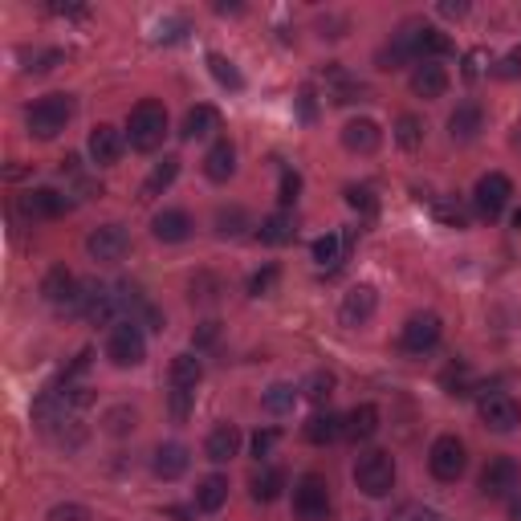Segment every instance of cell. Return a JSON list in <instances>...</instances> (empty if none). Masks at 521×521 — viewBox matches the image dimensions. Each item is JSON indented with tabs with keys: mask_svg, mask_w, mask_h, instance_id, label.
Segmentation results:
<instances>
[{
	"mask_svg": "<svg viewBox=\"0 0 521 521\" xmlns=\"http://www.w3.org/2000/svg\"><path fill=\"white\" fill-rule=\"evenodd\" d=\"M354 485L367 497H387L391 485H395V460L391 452H362L359 465H354Z\"/></svg>",
	"mask_w": 521,
	"mask_h": 521,
	"instance_id": "3957f363",
	"label": "cell"
},
{
	"mask_svg": "<svg viewBox=\"0 0 521 521\" xmlns=\"http://www.w3.org/2000/svg\"><path fill=\"white\" fill-rule=\"evenodd\" d=\"M326 82H330V98H334L338 107H346V102H359L362 94H367V86L362 82H354L346 70H338V65H330L326 70Z\"/></svg>",
	"mask_w": 521,
	"mask_h": 521,
	"instance_id": "4316f807",
	"label": "cell"
},
{
	"mask_svg": "<svg viewBox=\"0 0 521 521\" xmlns=\"http://www.w3.org/2000/svg\"><path fill=\"white\" fill-rule=\"evenodd\" d=\"M176 176H179V160H176V155L160 160V163H155V171L147 176V184H143V200H155L160 192H168V187L176 184Z\"/></svg>",
	"mask_w": 521,
	"mask_h": 521,
	"instance_id": "f546056e",
	"label": "cell"
},
{
	"mask_svg": "<svg viewBox=\"0 0 521 521\" xmlns=\"http://www.w3.org/2000/svg\"><path fill=\"white\" fill-rule=\"evenodd\" d=\"M240 229H245V213H240V208H221V213H216V232H221V237H237Z\"/></svg>",
	"mask_w": 521,
	"mask_h": 521,
	"instance_id": "f35d334b",
	"label": "cell"
},
{
	"mask_svg": "<svg viewBox=\"0 0 521 521\" xmlns=\"http://www.w3.org/2000/svg\"><path fill=\"white\" fill-rule=\"evenodd\" d=\"M468 456H465V444L456 440V436H440V440L432 444V452H428V468H432L436 481H456L460 473H465Z\"/></svg>",
	"mask_w": 521,
	"mask_h": 521,
	"instance_id": "52a82bcc",
	"label": "cell"
},
{
	"mask_svg": "<svg viewBox=\"0 0 521 521\" xmlns=\"http://www.w3.org/2000/svg\"><path fill=\"white\" fill-rule=\"evenodd\" d=\"M481 57H485L481 49H473V54L465 57V78H477V74H481Z\"/></svg>",
	"mask_w": 521,
	"mask_h": 521,
	"instance_id": "816d5d0a",
	"label": "cell"
},
{
	"mask_svg": "<svg viewBox=\"0 0 521 521\" xmlns=\"http://www.w3.org/2000/svg\"><path fill=\"white\" fill-rule=\"evenodd\" d=\"M293 404H298V387H293V383H274V387L265 391V412L285 415V412H293Z\"/></svg>",
	"mask_w": 521,
	"mask_h": 521,
	"instance_id": "836d02e7",
	"label": "cell"
},
{
	"mask_svg": "<svg viewBox=\"0 0 521 521\" xmlns=\"http://www.w3.org/2000/svg\"><path fill=\"white\" fill-rule=\"evenodd\" d=\"M436 216H440L444 224H452V229H465V224H468L465 208H460V204H452V200H440V204H436Z\"/></svg>",
	"mask_w": 521,
	"mask_h": 521,
	"instance_id": "b9f144b4",
	"label": "cell"
},
{
	"mask_svg": "<svg viewBox=\"0 0 521 521\" xmlns=\"http://www.w3.org/2000/svg\"><path fill=\"white\" fill-rule=\"evenodd\" d=\"M509 521H521V497H517V501L509 505Z\"/></svg>",
	"mask_w": 521,
	"mask_h": 521,
	"instance_id": "11a10c76",
	"label": "cell"
},
{
	"mask_svg": "<svg viewBox=\"0 0 521 521\" xmlns=\"http://www.w3.org/2000/svg\"><path fill=\"white\" fill-rule=\"evenodd\" d=\"M375 306H379V298H375L371 285H354V290H346L338 318H343V326H362L375 314Z\"/></svg>",
	"mask_w": 521,
	"mask_h": 521,
	"instance_id": "4fadbf2b",
	"label": "cell"
},
{
	"mask_svg": "<svg viewBox=\"0 0 521 521\" xmlns=\"http://www.w3.org/2000/svg\"><path fill=\"white\" fill-rule=\"evenodd\" d=\"M301 118H314V94H309V90L301 94Z\"/></svg>",
	"mask_w": 521,
	"mask_h": 521,
	"instance_id": "db71d44e",
	"label": "cell"
},
{
	"mask_svg": "<svg viewBox=\"0 0 521 521\" xmlns=\"http://www.w3.org/2000/svg\"><path fill=\"white\" fill-rule=\"evenodd\" d=\"M208 70H213V78L221 82V86H229V90H240V86H245L240 70H237V65H232L224 54H208Z\"/></svg>",
	"mask_w": 521,
	"mask_h": 521,
	"instance_id": "d590c367",
	"label": "cell"
},
{
	"mask_svg": "<svg viewBox=\"0 0 521 521\" xmlns=\"http://www.w3.org/2000/svg\"><path fill=\"white\" fill-rule=\"evenodd\" d=\"M151 232H155V240H163V245H179V240L192 237V221H187V213H179V208H168V213H160L151 221Z\"/></svg>",
	"mask_w": 521,
	"mask_h": 521,
	"instance_id": "ac0fdd59",
	"label": "cell"
},
{
	"mask_svg": "<svg viewBox=\"0 0 521 521\" xmlns=\"http://www.w3.org/2000/svg\"><path fill=\"white\" fill-rule=\"evenodd\" d=\"M493 74H497V78H521V54H509V57H501Z\"/></svg>",
	"mask_w": 521,
	"mask_h": 521,
	"instance_id": "c3c4849f",
	"label": "cell"
},
{
	"mask_svg": "<svg viewBox=\"0 0 521 521\" xmlns=\"http://www.w3.org/2000/svg\"><path fill=\"white\" fill-rule=\"evenodd\" d=\"M343 143H346V151H354V155H371V151H379L383 131L371 123V118H354V123L343 126Z\"/></svg>",
	"mask_w": 521,
	"mask_h": 521,
	"instance_id": "2e32d148",
	"label": "cell"
},
{
	"mask_svg": "<svg viewBox=\"0 0 521 521\" xmlns=\"http://www.w3.org/2000/svg\"><path fill=\"white\" fill-rule=\"evenodd\" d=\"M187 412H192V391L176 387L171 391V415H176V420H187Z\"/></svg>",
	"mask_w": 521,
	"mask_h": 521,
	"instance_id": "7dc6e473",
	"label": "cell"
},
{
	"mask_svg": "<svg viewBox=\"0 0 521 521\" xmlns=\"http://www.w3.org/2000/svg\"><path fill=\"white\" fill-rule=\"evenodd\" d=\"M126 248H131V232H126L123 224H102V229H94L86 237V253L94 256V261H102V265L123 261Z\"/></svg>",
	"mask_w": 521,
	"mask_h": 521,
	"instance_id": "8992f818",
	"label": "cell"
},
{
	"mask_svg": "<svg viewBox=\"0 0 521 521\" xmlns=\"http://www.w3.org/2000/svg\"><path fill=\"white\" fill-rule=\"evenodd\" d=\"M517 481H521L517 460L497 456V460H489L485 473H481V493H485V497H505V493L517 489Z\"/></svg>",
	"mask_w": 521,
	"mask_h": 521,
	"instance_id": "9c48e42d",
	"label": "cell"
},
{
	"mask_svg": "<svg viewBox=\"0 0 521 521\" xmlns=\"http://www.w3.org/2000/svg\"><path fill=\"white\" fill-rule=\"evenodd\" d=\"M293 513H298L301 521H326L330 489H326V481H322L318 473H306V477L298 481V489H293Z\"/></svg>",
	"mask_w": 521,
	"mask_h": 521,
	"instance_id": "277c9868",
	"label": "cell"
},
{
	"mask_svg": "<svg viewBox=\"0 0 521 521\" xmlns=\"http://www.w3.org/2000/svg\"><path fill=\"white\" fill-rule=\"evenodd\" d=\"M49 521H90V509L86 505H54Z\"/></svg>",
	"mask_w": 521,
	"mask_h": 521,
	"instance_id": "7bdbcfd3",
	"label": "cell"
},
{
	"mask_svg": "<svg viewBox=\"0 0 521 521\" xmlns=\"http://www.w3.org/2000/svg\"><path fill=\"white\" fill-rule=\"evenodd\" d=\"M200 379H204V367L195 354H176V359H171V383H176V387L192 391Z\"/></svg>",
	"mask_w": 521,
	"mask_h": 521,
	"instance_id": "1f68e13d",
	"label": "cell"
},
{
	"mask_svg": "<svg viewBox=\"0 0 521 521\" xmlns=\"http://www.w3.org/2000/svg\"><path fill=\"white\" fill-rule=\"evenodd\" d=\"M163 135H168V110L160 107V102H139V107L131 110V123H126V139H131L135 151H155L163 143Z\"/></svg>",
	"mask_w": 521,
	"mask_h": 521,
	"instance_id": "7a4b0ae2",
	"label": "cell"
},
{
	"mask_svg": "<svg viewBox=\"0 0 521 521\" xmlns=\"http://www.w3.org/2000/svg\"><path fill=\"white\" fill-rule=\"evenodd\" d=\"M216 338H221V322H213V318L200 322V326L192 330V343H195V346H213Z\"/></svg>",
	"mask_w": 521,
	"mask_h": 521,
	"instance_id": "ee69618b",
	"label": "cell"
},
{
	"mask_svg": "<svg viewBox=\"0 0 521 521\" xmlns=\"http://www.w3.org/2000/svg\"><path fill=\"white\" fill-rule=\"evenodd\" d=\"M391 521H448L440 509H432V505H420V501H407L399 505L395 513H391Z\"/></svg>",
	"mask_w": 521,
	"mask_h": 521,
	"instance_id": "74e56055",
	"label": "cell"
},
{
	"mask_svg": "<svg viewBox=\"0 0 521 521\" xmlns=\"http://www.w3.org/2000/svg\"><path fill=\"white\" fill-rule=\"evenodd\" d=\"M41 293H45V301H54V306H62V309H65V306L74 301V293H78V285H74L70 269H65V265H54L49 274H45Z\"/></svg>",
	"mask_w": 521,
	"mask_h": 521,
	"instance_id": "44dd1931",
	"label": "cell"
},
{
	"mask_svg": "<svg viewBox=\"0 0 521 521\" xmlns=\"http://www.w3.org/2000/svg\"><path fill=\"white\" fill-rule=\"evenodd\" d=\"M346 204L359 208V213H375V195L367 187H346Z\"/></svg>",
	"mask_w": 521,
	"mask_h": 521,
	"instance_id": "f6af8a7d",
	"label": "cell"
},
{
	"mask_svg": "<svg viewBox=\"0 0 521 521\" xmlns=\"http://www.w3.org/2000/svg\"><path fill=\"white\" fill-rule=\"evenodd\" d=\"M301 395H306L309 404H326V399L334 395V375H330V371H314L306 383H301Z\"/></svg>",
	"mask_w": 521,
	"mask_h": 521,
	"instance_id": "e575fe53",
	"label": "cell"
},
{
	"mask_svg": "<svg viewBox=\"0 0 521 521\" xmlns=\"http://www.w3.org/2000/svg\"><path fill=\"white\" fill-rule=\"evenodd\" d=\"M70 118H74L70 94H45V98H37L33 107H29L25 123H29V135H37V139H54V135L65 131Z\"/></svg>",
	"mask_w": 521,
	"mask_h": 521,
	"instance_id": "6da1fadb",
	"label": "cell"
},
{
	"mask_svg": "<svg viewBox=\"0 0 521 521\" xmlns=\"http://www.w3.org/2000/svg\"><path fill=\"white\" fill-rule=\"evenodd\" d=\"M298 192H301V176H298V171H285V176H282V195H277V200L290 208V204L298 200Z\"/></svg>",
	"mask_w": 521,
	"mask_h": 521,
	"instance_id": "bcb514c9",
	"label": "cell"
},
{
	"mask_svg": "<svg viewBox=\"0 0 521 521\" xmlns=\"http://www.w3.org/2000/svg\"><path fill=\"white\" fill-rule=\"evenodd\" d=\"M440 13H444V17H465V13H468V4H465V0H444V4H440Z\"/></svg>",
	"mask_w": 521,
	"mask_h": 521,
	"instance_id": "f5cc1de1",
	"label": "cell"
},
{
	"mask_svg": "<svg viewBox=\"0 0 521 521\" xmlns=\"http://www.w3.org/2000/svg\"><path fill=\"white\" fill-rule=\"evenodd\" d=\"M395 143H399L404 151H415V147H420V143H424V126H420V118H415V115H404V118H399V123H395Z\"/></svg>",
	"mask_w": 521,
	"mask_h": 521,
	"instance_id": "8d00e7d4",
	"label": "cell"
},
{
	"mask_svg": "<svg viewBox=\"0 0 521 521\" xmlns=\"http://www.w3.org/2000/svg\"><path fill=\"white\" fill-rule=\"evenodd\" d=\"M107 354L115 367H139V362L147 359V338H143V330L135 326V322H118V326L110 330Z\"/></svg>",
	"mask_w": 521,
	"mask_h": 521,
	"instance_id": "5b68a950",
	"label": "cell"
},
{
	"mask_svg": "<svg viewBox=\"0 0 521 521\" xmlns=\"http://www.w3.org/2000/svg\"><path fill=\"white\" fill-rule=\"evenodd\" d=\"M187 465H192V456H187V448L184 444H160V448H155V460H151V473H155V477L160 481H179L187 473Z\"/></svg>",
	"mask_w": 521,
	"mask_h": 521,
	"instance_id": "5bb4252c",
	"label": "cell"
},
{
	"mask_svg": "<svg viewBox=\"0 0 521 521\" xmlns=\"http://www.w3.org/2000/svg\"><path fill=\"white\" fill-rule=\"evenodd\" d=\"M282 489H285V473L282 468H265V473H256L253 477V501L269 505V501L282 497Z\"/></svg>",
	"mask_w": 521,
	"mask_h": 521,
	"instance_id": "4dcf8cb0",
	"label": "cell"
},
{
	"mask_svg": "<svg viewBox=\"0 0 521 521\" xmlns=\"http://www.w3.org/2000/svg\"><path fill=\"white\" fill-rule=\"evenodd\" d=\"M481 126H485V110H481L477 102H460V107L452 110V118H448V135H452L456 143L477 139Z\"/></svg>",
	"mask_w": 521,
	"mask_h": 521,
	"instance_id": "e0dca14e",
	"label": "cell"
},
{
	"mask_svg": "<svg viewBox=\"0 0 521 521\" xmlns=\"http://www.w3.org/2000/svg\"><path fill=\"white\" fill-rule=\"evenodd\" d=\"M131 428H135V412H131V407H110V412H107V432L126 436Z\"/></svg>",
	"mask_w": 521,
	"mask_h": 521,
	"instance_id": "ab89813d",
	"label": "cell"
},
{
	"mask_svg": "<svg viewBox=\"0 0 521 521\" xmlns=\"http://www.w3.org/2000/svg\"><path fill=\"white\" fill-rule=\"evenodd\" d=\"M232 171H237V147H232L229 139H221L208 155H204V176L224 184V179H232Z\"/></svg>",
	"mask_w": 521,
	"mask_h": 521,
	"instance_id": "ffe728a7",
	"label": "cell"
},
{
	"mask_svg": "<svg viewBox=\"0 0 521 521\" xmlns=\"http://www.w3.org/2000/svg\"><path fill=\"white\" fill-rule=\"evenodd\" d=\"M274 285H277V269L265 265L261 274H253V282H248V293H253V298H265V293H274Z\"/></svg>",
	"mask_w": 521,
	"mask_h": 521,
	"instance_id": "60d3db41",
	"label": "cell"
},
{
	"mask_svg": "<svg viewBox=\"0 0 521 521\" xmlns=\"http://www.w3.org/2000/svg\"><path fill=\"white\" fill-rule=\"evenodd\" d=\"M184 37V21H168V25H160V41H179Z\"/></svg>",
	"mask_w": 521,
	"mask_h": 521,
	"instance_id": "f907efd6",
	"label": "cell"
},
{
	"mask_svg": "<svg viewBox=\"0 0 521 521\" xmlns=\"http://www.w3.org/2000/svg\"><path fill=\"white\" fill-rule=\"evenodd\" d=\"M513 229H521V208H517V213H513Z\"/></svg>",
	"mask_w": 521,
	"mask_h": 521,
	"instance_id": "9f6ffc18",
	"label": "cell"
},
{
	"mask_svg": "<svg viewBox=\"0 0 521 521\" xmlns=\"http://www.w3.org/2000/svg\"><path fill=\"white\" fill-rule=\"evenodd\" d=\"M509 195H513L509 176H501V171H489V176L477 179V213L489 216V221H497V216L505 213Z\"/></svg>",
	"mask_w": 521,
	"mask_h": 521,
	"instance_id": "ba28073f",
	"label": "cell"
},
{
	"mask_svg": "<svg viewBox=\"0 0 521 521\" xmlns=\"http://www.w3.org/2000/svg\"><path fill=\"white\" fill-rule=\"evenodd\" d=\"M375 432H379V407H375V404H359L351 415H346V436H351L354 444L371 440Z\"/></svg>",
	"mask_w": 521,
	"mask_h": 521,
	"instance_id": "603a6c76",
	"label": "cell"
},
{
	"mask_svg": "<svg viewBox=\"0 0 521 521\" xmlns=\"http://www.w3.org/2000/svg\"><path fill=\"white\" fill-rule=\"evenodd\" d=\"M452 49V41L440 33V29H428V25H415V54L424 57H440V54H448Z\"/></svg>",
	"mask_w": 521,
	"mask_h": 521,
	"instance_id": "d6a6232c",
	"label": "cell"
},
{
	"mask_svg": "<svg viewBox=\"0 0 521 521\" xmlns=\"http://www.w3.org/2000/svg\"><path fill=\"white\" fill-rule=\"evenodd\" d=\"M338 436H346V420H338L334 412H318L306 420V440L309 444H334Z\"/></svg>",
	"mask_w": 521,
	"mask_h": 521,
	"instance_id": "7402d4cb",
	"label": "cell"
},
{
	"mask_svg": "<svg viewBox=\"0 0 521 521\" xmlns=\"http://www.w3.org/2000/svg\"><path fill=\"white\" fill-rule=\"evenodd\" d=\"M436 343H440V318H436V314H415V318H407L404 351L424 354V351H432Z\"/></svg>",
	"mask_w": 521,
	"mask_h": 521,
	"instance_id": "30bf717a",
	"label": "cell"
},
{
	"mask_svg": "<svg viewBox=\"0 0 521 521\" xmlns=\"http://www.w3.org/2000/svg\"><path fill=\"white\" fill-rule=\"evenodd\" d=\"M351 240L354 237H338V232L318 237V240H314V261H318L322 269H338V265H343V256H346V248H351Z\"/></svg>",
	"mask_w": 521,
	"mask_h": 521,
	"instance_id": "484cf974",
	"label": "cell"
},
{
	"mask_svg": "<svg viewBox=\"0 0 521 521\" xmlns=\"http://www.w3.org/2000/svg\"><path fill=\"white\" fill-rule=\"evenodd\" d=\"M221 131V115H216V107H192L184 115V126H179V135L184 139H204V135Z\"/></svg>",
	"mask_w": 521,
	"mask_h": 521,
	"instance_id": "d4e9b609",
	"label": "cell"
},
{
	"mask_svg": "<svg viewBox=\"0 0 521 521\" xmlns=\"http://www.w3.org/2000/svg\"><path fill=\"white\" fill-rule=\"evenodd\" d=\"M21 208H25L29 221H54V216H62L70 208V200L62 192H54V187H37V192L21 195Z\"/></svg>",
	"mask_w": 521,
	"mask_h": 521,
	"instance_id": "7c38bea8",
	"label": "cell"
},
{
	"mask_svg": "<svg viewBox=\"0 0 521 521\" xmlns=\"http://www.w3.org/2000/svg\"><path fill=\"white\" fill-rule=\"evenodd\" d=\"M240 448V432L232 424H221L213 428V436H208V444H204V452H208V460H216V465H224V460H232Z\"/></svg>",
	"mask_w": 521,
	"mask_h": 521,
	"instance_id": "cb8c5ba5",
	"label": "cell"
},
{
	"mask_svg": "<svg viewBox=\"0 0 521 521\" xmlns=\"http://www.w3.org/2000/svg\"><path fill=\"white\" fill-rule=\"evenodd\" d=\"M224 501H229V481H224L221 473H213V477H204L200 485H195V505H200L204 513H216Z\"/></svg>",
	"mask_w": 521,
	"mask_h": 521,
	"instance_id": "83f0119b",
	"label": "cell"
},
{
	"mask_svg": "<svg viewBox=\"0 0 521 521\" xmlns=\"http://www.w3.org/2000/svg\"><path fill=\"white\" fill-rule=\"evenodd\" d=\"M481 420H485V428H493V432H513V428L521 424V407L513 404L509 395H485L481 399Z\"/></svg>",
	"mask_w": 521,
	"mask_h": 521,
	"instance_id": "8fae6325",
	"label": "cell"
},
{
	"mask_svg": "<svg viewBox=\"0 0 521 521\" xmlns=\"http://www.w3.org/2000/svg\"><path fill=\"white\" fill-rule=\"evenodd\" d=\"M298 237V229H293V221L285 213H274L261 221V229H256V240L261 245H290V240Z\"/></svg>",
	"mask_w": 521,
	"mask_h": 521,
	"instance_id": "f1b7e54d",
	"label": "cell"
},
{
	"mask_svg": "<svg viewBox=\"0 0 521 521\" xmlns=\"http://www.w3.org/2000/svg\"><path fill=\"white\" fill-rule=\"evenodd\" d=\"M444 90H448V74H444V65L420 62L412 70V94H420V98H440Z\"/></svg>",
	"mask_w": 521,
	"mask_h": 521,
	"instance_id": "d6986e66",
	"label": "cell"
},
{
	"mask_svg": "<svg viewBox=\"0 0 521 521\" xmlns=\"http://www.w3.org/2000/svg\"><path fill=\"white\" fill-rule=\"evenodd\" d=\"M277 444V432L269 428V432H256L253 436V456H269V448Z\"/></svg>",
	"mask_w": 521,
	"mask_h": 521,
	"instance_id": "681fc988",
	"label": "cell"
},
{
	"mask_svg": "<svg viewBox=\"0 0 521 521\" xmlns=\"http://www.w3.org/2000/svg\"><path fill=\"white\" fill-rule=\"evenodd\" d=\"M123 147H126V139H123V131H115V126L102 123V126H94V131H90V160H94L98 168L118 163Z\"/></svg>",
	"mask_w": 521,
	"mask_h": 521,
	"instance_id": "9a60e30c",
	"label": "cell"
}]
</instances>
